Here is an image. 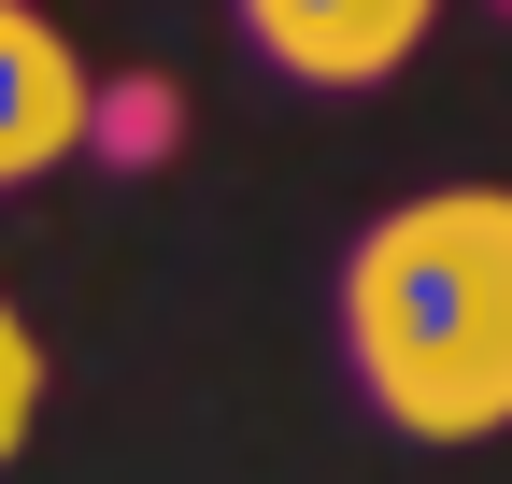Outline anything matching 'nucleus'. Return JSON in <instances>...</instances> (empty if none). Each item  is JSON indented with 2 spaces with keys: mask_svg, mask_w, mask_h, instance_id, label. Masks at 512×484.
Here are the masks:
<instances>
[{
  "mask_svg": "<svg viewBox=\"0 0 512 484\" xmlns=\"http://www.w3.org/2000/svg\"><path fill=\"white\" fill-rule=\"evenodd\" d=\"M242 29L299 86H384V72H413V43L441 29V0H242Z\"/></svg>",
  "mask_w": 512,
  "mask_h": 484,
  "instance_id": "nucleus-3",
  "label": "nucleus"
},
{
  "mask_svg": "<svg viewBox=\"0 0 512 484\" xmlns=\"http://www.w3.org/2000/svg\"><path fill=\"white\" fill-rule=\"evenodd\" d=\"M29 428H43V328L15 314V285H0V470L29 456Z\"/></svg>",
  "mask_w": 512,
  "mask_h": 484,
  "instance_id": "nucleus-4",
  "label": "nucleus"
},
{
  "mask_svg": "<svg viewBox=\"0 0 512 484\" xmlns=\"http://www.w3.org/2000/svg\"><path fill=\"white\" fill-rule=\"evenodd\" d=\"M342 342L384 428L498 442L512 428V186H413L342 257Z\"/></svg>",
  "mask_w": 512,
  "mask_h": 484,
  "instance_id": "nucleus-1",
  "label": "nucleus"
},
{
  "mask_svg": "<svg viewBox=\"0 0 512 484\" xmlns=\"http://www.w3.org/2000/svg\"><path fill=\"white\" fill-rule=\"evenodd\" d=\"M100 129V86H86V43L43 15V0H0V200L43 186L57 157H86Z\"/></svg>",
  "mask_w": 512,
  "mask_h": 484,
  "instance_id": "nucleus-2",
  "label": "nucleus"
}]
</instances>
